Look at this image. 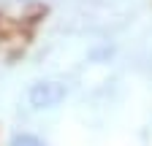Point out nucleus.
<instances>
[{
    "instance_id": "1",
    "label": "nucleus",
    "mask_w": 152,
    "mask_h": 146,
    "mask_svg": "<svg viewBox=\"0 0 152 146\" xmlns=\"http://www.w3.org/2000/svg\"><path fill=\"white\" fill-rule=\"evenodd\" d=\"M30 106L35 108V111H44V108H54L60 106L65 100V87L60 81H35L30 87Z\"/></svg>"
},
{
    "instance_id": "2",
    "label": "nucleus",
    "mask_w": 152,
    "mask_h": 146,
    "mask_svg": "<svg viewBox=\"0 0 152 146\" xmlns=\"http://www.w3.org/2000/svg\"><path fill=\"white\" fill-rule=\"evenodd\" d=\"M8 146H46V143L38 138V135H33V133H16Z\"/></svg>"
}]
</instances>
